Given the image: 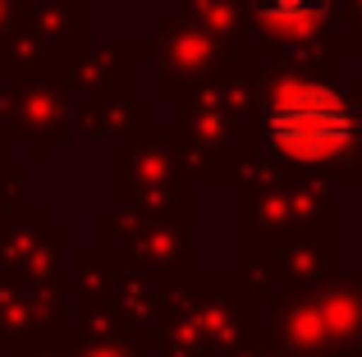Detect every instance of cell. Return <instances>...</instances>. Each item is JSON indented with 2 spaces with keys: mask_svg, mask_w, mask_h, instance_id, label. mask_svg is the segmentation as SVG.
<instances>
[{
  "mask_svg": "<svg viewBox=\"0 0 362 357\" xmlns=\"http://www.w3.org/2000/svg\"><path fill=\"white\" fill-rule=\"evenodd\" d=\"M271 133L280 143V152L289 156H326L349 138V124L339 115V106H330L321 97H298L289 106H280Z\"/></svg>",
  "mask_w": 362,
  "mask_h": 357,
  "instance_id": "obj_1",
  "label": "cell"
}]
</instances>
